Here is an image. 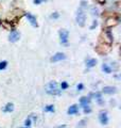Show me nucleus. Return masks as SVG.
I'll return each mask as SVG.
<instances>
[{"label":"nucleus","instance_id":"1","mask_svg":"<svg viewBox=\"0 0 121 128\" xmlns=\"http://www.w3.org/2000/svg\"><path fill=\"white\" fill-rule=\"evenodd\" d=\"M46 92L50 95H61L62 90L58 88V84L55 81H50L49 83L46 84Z\"/></svg>","mask_w":121,"mask_h":128},{"label":"nucleus","instance_id":"2","mask_svg":"<svg viewBox=\"0 0 121 128\" xmlns=\"http://www.w3.org/2000/svg\"><path fill=\"white\" fill-rule=\"evenodd\" d=\"M75 20L79 26L83 27L85 25V21H86V14H85L83 11H78V13H76V15H75Z\"/></svg>","mask_w":121,"mask_h":128},{"label":"nucleus","instance_id":"3","mask_svg":"<svg viewBox=\"0 0 121 128\" xmlns=\"http://www.w3.org/2000/svg\"><path fill=\"white\" fill-rule=\"evenodd\" d=\"M68 37H69V32L65 29H62L60 30V40L62 44H66L68 42Z\"/></svg>","mask_w":121,"mask_h":128},{"label":"nucleus","instance_id":"4","mask_svg":"<svg viewBox=\"0 0 121 128\" xmlns=\"http://www.w3.org/2000/svg\"><path fill=\"white\" fill-rule=\"evenodd\" d=\"M99 120L101 122L102 125H107L108 124V116H107V112L105 110H102L99 113Z\"/></svg>","mask_w":121,"mask_h":128},{"label":"nucleus","instance_id":"5","mask_svg":"<svg viewBox=\"0 0 121 128\" xmlns=\"http://www.w3.org/2000/svg\"><path fill=\"white\" fill-rule=\"evenodd\" d=\"M20 39V34H19V32H17L16 30H13V31H11V33H10V35H9V41L12 43H15L17 42Z\"/></svg>","mask_w":121,"mask_h":128},{"label":"nucleus","instance_id":"6","mask_svg":"<svg viewBox=\"0 0 121 128\" xmlns=\"http://www.w3.org/2000/svg\"><path fill=\"white\" fill-rule=\"evenodd\" d=\"M65 59H66L65 53H63V52H56V53L51 58V62H58V61H62Z\"/></svg>","mask_w":121,"mask_h":128},{"label":"nucleus","instance_id":"7","mask_svg":"<svg viewBox=\"0 0 121 128\" xmlns=\"http://www.w3.org/2000/svg\"><path fill=\"white\" fill-rule=\"evenodd\" d=\"M26 17L28 18V21H30V24L33 26V27H37V26H38L36 17H35L34 15H32L31 13H26Z\"/></svg>","mask_w":121,"mask_h":128},{"label":"nucleus","instance_id":"8","mask_svg":"<svg viewBox=\"0 0 121 128\" xmlns=\"http://www.w3.org/2000/svg\"><path fill=\"white\" fill-rule=\"evenodd\" d=\"M102 92L105 94H115L117 92V88L116 86H104Z\"/></svg>","mask_w":121,"mask_h":128},{"label":"nucleus","instance_id":"9","mask_svg":"<svg viewBox=\"0 0 121 128\" xmlns=\"http://www.w3.org/2000/svg\"><path fill=\"white\" fill-rule=\"evenodd\" d=\"M68 114L69 115H72V114H76V113L79 112V107L76 106V105H72V106H70L69 107V109H68Z\"/></svg>","mask_w":121,"mask_h":128},{"label":"nucleus","instance_id":"10","mask_svg":"<svg viewBox=\"0 0 121 128\" xmlns=\"http://www.w3.org/2000/svg\"><path fill=\"white\" fill-rule=\"evenodd\" d=\"M89 101H90V99L88 97H81V99H80V105H81L83 108H85V107L89 106Z\"/></svg>","mask_w":121,"mask_h":128},{"label":"nucleus","instance_id":"11","mask_svg":"<svg viewBox=\"0 0 121 128\" xmlns=\"http://www.w3.org/2000/svg\"><path fill=\"white\" fill-rule=\"evenodd\" d=\"M14 110V105L12 104V103H9L7 106L4 107V109H3V111L4 112H12Z\"/></svg>","mask_w":121,"mask_h":128},{"label":"nucleus","instance_id":"12","mask_svg":"<svg viewBox=\"0 0 121 128\" xmlns=\"http://www.w3.org/2000/svg\"><path fill=\"white\" fill-rule=\"evenodd\" d=\"M96 64H97V60L96 59H89L86 62L87 67H93V66H96Z\"/></svg>","mask_w":121,"mask_h":128},{"label":"nucleus","instance_id":"13","mask_svg":"<svg viewBox=\"0 0 121 128\" xmlns=\"http://www.w3.org/2000/svg\"><path fill=\"white\" fill-rule=\"evenodd\" d=\"M102 71L104 73H106V74H111V73H112V67H111V66H108L107 64H103V65H102Z\"/></svg>","mask_w":121,"mask_h":128},{"label":"nucleus","instance_id":"14","mask_svg":"<svg viewBox=\"0 0 121 128\" xmlns=\"http://www.w3.org/2000/svg\"><path fill=\"white\" fill-rule=\"evenodd\" d=\"M45 111H47V112H54L55 111V108H54V106H53V105H49V106L45 107Z\"/></svg>","mask_w":121,"mask_h":128},{"label":"nucleus","instance_id":"15","mask_svg":"<svg viewBox=\"0 0 121 128\" xmlns=\"http://www.w3.org/2000/svg\"><path fill=\"white\" fill-rule=\"evenodd\" d=\"M8 65V62L7 61H0V71H2V69H4L7 67Z\"/></svg>","mask_w":121,"mask_h":128},{"label":"nucleus","instance_id":"16","mask_svg":"<svg viewBox=\"0 0 121 128\" xmlns=\"http://www.w3.org/2000/svg\"><path fill=\"white\" fill-rule=\"evenodd\" d=\"M25 125H26L27 128H30V126H31V118H30V117H28V118L26 120Z\"/></svg>","mask_w":121,"mask_h":128},{"label":"nucleus","instance_id":"17","mask_svg":"<svg viewBox=\"0 0 121 128\" xmlns=\"http://www.w3.org/2000/svg\"><path fill=\"white\" fill-rule=\"evenodd\" d=\"M67 88H68V83L67 82H62L61 83V89L62 90H66Z\"/></svg>","mask_w":121,"mask_h":128},{"label":"nucleus","instance_id":"18","mask_svg":"<svg viewBox=\"0 0 121 128\" xmlns=\"http://www.w3.org/2000/svg\"><path fill=\"white\" fill-rule=\"evenodd\" d=\"M97 26H98V21H97V20H93V26H91L90 27V30H93V28H96Z\"/></svg>","mask_w":121,"mask_h":128},{"label":"nucleus","instance_id":"19","mask_svg":"<svg viewBox=\"0 0 121 128\" xmlns=\"http://www.w3.org/2000/svg\"><path fill=\"white\" fill-rule=\"evenodd\" d=\"M76 89H78V91H82V90L84 89V85H83L82 83H79L78 86H76Z\"/></svg>","mask_w":121,"mask_h":128},{"label":"nucleus","instance_id":"20","mask_svg":"<svg viewBox=\"0 0 121 128\" xmlns=\"http://www.w3.org/2000/svg\"><path fill=\"white\" fill-rule=\"evenodd\" d=\"M84 112H85V113H90V112H91V109L89 108V106L85 107V108H84Z\"/></svg>","mask_w":121,"mask_h":128},{"label":"nucleus","instance_id":"21","mask_svg":"<svg viewBox=\"0 0 121 128\" xmlns=\"http://www.w3.org/2000/svg\"><path fill=\"white\" fill-rule=\"evenodd\" d=\"M84 123H86V121H85V120L81 121V122H80V123L78 124V126H79V127H84V126H85V124H84Z\"/></svg>","mask_w":121,"mask_h":128},{"label":"nucleus","instance_id":"22","mask_svg":"<svg viewBox=\"0 0 121 128\" xmlns=\"http://www.w3.org/2000/svg\"><path fill=\"white\" fill-rule=\"evenodd\" d=\"M58 16H60V15H58V13L55 12V13H53L51 15V18H58Z\"/></svg>","mask_w":121,"mask_h":128},{"label":"nucleus","instance_id":"23","mask_svg":"<svg viewBox=\"0 0 121 128\" xmlns=\"http://www.w3.org/2000/svg\"><path fill=\"white\" fill-rule=\"evenodd\" d=\"M43 1H45V0H33V2L35 4H40Z\"/></svg>","mask_w":121,"mask_h":128},{"label":"nucleus","instance_id":"24","mask_svg":"<svg viewBox=\"0 0 121 128\" xmlns=\"http://www.w3.org/2000/svg\"><path fill=\"white\" fill-rule=\"evenodd\" d=\"M56 128H67L66 125H61V126H57Z\"/></svg>","mask_w":121,"mask_h":128}]
</instances>
